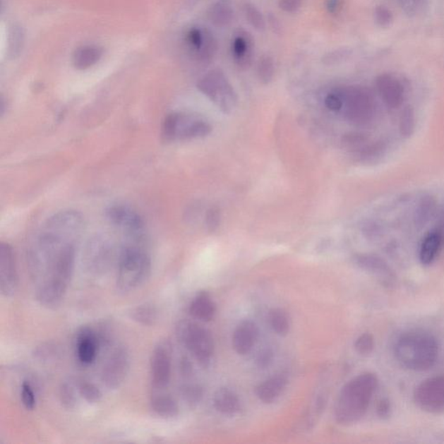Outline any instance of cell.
I'll use <instances>...</instances> for the list:
<instances>
[{
    "instance_id": "29",
    "label": "cell",
    "mask_w": 444,
    "mask_h": 444,
    "mask_svg": "<svg viewBox=\"0 0 444 444\" xmlns=\"http://www.w3.org/2000/svg\"><path fill=\"white\" fill-rule=\"evenodd\" d=\"M208 16L212 24L223 28L232 20L233 11L226 4L217 3L211 7Z\"/></svg>"
},
{
    "instance_id": "44",
    "label": "cell",
    "mask_w": 444,
    "mask_h": 444,
    "mask_svg": "<svg viewBox=\"0 0 444 444\" xmlns=\"http://www.w3.org/2000/svg\"><path fill=\"white\" fill-rule=\"evenodd\" d=\"M301 0H280L279 5L280 8L287 11V13H294L301 6Z\"/></svg>"
},
{
    "instance_id": "19",
    "label": "cell",
    "mask_w": 444,
    "mask_h": 444,
    "mask_svg": "<svg viewBox=\"0 0 444 444\" xmlns=\"http://www.w3.org/2000/svg\"><path fill=\"white\" fill-rule=\"evenodd\" d=\"M186 41L191 51L200 59L210 58L212 55V51L215 50V43L210 34L204 32L200 29L189 30Z\"/></svg>"
},
{
    "instance_id": "35",
    "label": "cell",
    "mask_w": 444,
    "mask_h": 444,
    "mask_svg": "<svg viewBox=\"0 0 444 444\" xmlns=\"http://www.w3.org/2000/svg\"><path fill=\"white\" fill-rule=\"evenodd\" d=\"M273 73H275V66H273L272 59L269 56H264L258 66V75H259L260 81L264 83H270Z\"/></svg>"
},
{
    "instance_id": "15",
    "label": "cell",
    "mask_w": 444,
    "mask_h": 444,
    "mask_svg": "<svg viewBox=\"0 0 444 444\" xmlns=\"http://www.w3.org/2000/svg\"><path fill=\"white\" fill-rule=\"evenodd\" d=\"M18 288L16 260L8 243L0 245V291L5 297H13Z\"/></svg>"
},
{
    "instance_id": "39",
    "label": "cell",
    "mask_w": 444,
    "mask_h": 444,
    "mask_svg": "<svg viewBox=\"0 0 444 444\" xmlns=\"http://www.w3.org/2000/svg\"><path fill=\"white\" fill-rule=\"evenodd\" d=\"M221 224V212L219 208L212 207L208 210L206 215V225L210 232H215Z\"/></svg>"
},
{
    "instance_id": "32",
    "label": "cell",
    "mask_w": 444,
    "mask_h": 444,
    "mask_svg": "<svg viewBox=\"0 0 444 444\" xmlns=\"http://www.w3.org/2000/svg\"><path fill=\"white\" fill-rule=\"evenodd\" d=\"M398 4L409 17L420 16L428 7V0H398Z\"/></svg>"
},
{
    "instance_id": "45",
    "label": "cell",
    "mask_w": 444,
    "mask_h": 444,
    "mask_svg": "<svg viewBox=\"0 0 444 444\" xmlns=\"http://www.w3.org/2000/svg\"><path fill=\"white\" fill-rule=\"evenodd\" d=\"M181 373L184 377L189 378L193 373V366L191 361L187 358L181 359Z\"/></svg>"
},
{
    "instance_id": "3",
    "label": "cell",
    "mask_w": 444,
    "mask_h": 444,
    "mask_svg": "<svg viewBox=\"0 0 444 444\" xmlns=\"http://www.w3.org/2000/svg\"><path fill=\"white\" fill-rule=\"evenodd\" d=\"M75 259L76 244H71L52 263L37 291V301L41 306L55 308L62 302L73 275Z\"/></svg>"
},
{
    "instance_id": "22",
    "label": "cell",
    "mask_w": 444,
    "mask_h": 444,
    "mask_svg": "<svg viewBox=\"0 0 444 444\" xmlns=\"http://www.w3.org/2000/svg\"><path fill=\"white\" fill-rule=\"evenodd\" d=\"M214 405L216 411L224 415H234L241 409V402L233 390L221 388L215 392Z\"/></svg>"
},
{
    "instance_id": "46",
    "label": "cell",
    "mask_w": 444,
    "mask_h": 444,
    "mask_svg": "<svg viewBox=\"0 0 444 444\" xmlns=\"http://www.w3.org/2000/svg\"><path fill=\"white\" fill-rule=\"evenodd\" d=\"M342 0H328V9L331 13H336L341 8Z\"/></svg>"
},
{
    "instance_id": "36",
    "label": "cell",
    "mask_w": 444,
    "mask_h": 444,
    "mask_svg": "<svg viewBox=\"0 0 444 444\" xmlns=\"http://www.w3.org/2000/svg\"><path fill=\"white\" fill-rule=\"evenodd\" d=\"M246 17L248 18L250 24L257 30H263L265 28V22L263 15L259 10L251 4H246L244 7Z\"/></svg>"
},
{
    "instance_id": "16",
    "label": "cell",
    "mask_w": 444,
    "mask_h": 444,
    "mask_svg": "<svg viewBox=\"0 0 444 444\" xmlns=\"http://www.w3.org/2000/svg\"><path fill=\"white\" fill-rule=\"evenodd\" d=\"M377 88L379 95L388 107H400L404 101V89L402 83L396 77L390 74H383L377 78Z\"/></svg>"
},
{
    "instance_id": "38",
    "label": "cell",
    "mask_w": 444,
    "mask_h": 444,
    "mask_svg": "<svg viewBox=\"0 0 444 444\" xmlns=\"http://www.w3.org/2000/svg\"><path fill=\"white\" fill-rule=\"evenodd\" d=\"M374 341L373 336L370 334H363L356 340L355 343V348L356 352L361 355L370 354L371 351L373 350Z\"/></svg>"
},
{
    "instance_id": "13",
    "label": "cell",
    "mask_w": 444,
    "mask_h": 444,
    "mask_svg": "<svg viewBox=\"0 0 444 444\" xmlns=\"http://www.w3.org/2000/svg\"><path fill=\"white\" fill-rule=\"evenodd\" d=\"M172 349L167 342H161L155 348L150 360L151 381L155 390H163L172 378Z\"/></svg>"
},
{
    "instance_id": "8",
    "label": "cell",
    "mask_w": 444,
    "mask_h": 444,
    "mask_svg": "<svg viewBox=\"0 0 444 444\" xmlns=\"http://www.w3.org/2000/svg\"><path fill=\"white\" fill-rule=\"evenodd\" d=\"M113 257L111 240L105 235L97 234L87 242L83 254V267L90 275H104L111 268Z\"/></svg>"
},
{
    "instance_id": "27",
    "label": "cell",
    "mask_w": 444,
    "mask_h": 444,
    "mask_svg": "<svg viewBox=\"0 0 444 444\" xmlns=\"http://www.w3.org/2000/svg\"><path fill=\"white\" fill-rule=\"evenodd\" d=\"M80 396L78 390V384H76L71 379L62 383L59 389V398L61 404L66 409H74L78 403V397Z\"/></svg>"
},
{
    "instance_id": "30",
    "label": "cell",
    "mask_w": 444,
    "mask_h": 444,
    "mask_svg": "<svg viewBox=\"0 0 444 444\" xmlns=\"http://www.w3.org/2000/svg\"><path fill=\"white\" fill-rule=\"evenodd\" d=\"M269 322L273 331L280 336L287 335L289 332L290 320L289 317L283 309H272L269 314Z\"/></svg>"
},
{
    "instance_id": "34",
    "label": "cell",
    "mask_w": 444,
    "mask_h": 444,
    "mask_svg": "<svg viewBox=\"0 0 444 444\" xmlns=\"http://www.w3.org/2000/svg\"><path fill=\"white\" fill-rule=\"evenodd\" d=\"M415 114L411 107H407L402 112L400 119V132L404 138H409L415 131Z\"/></svg>"
},
{
    "instance_id": "33",
    "label": "cell",
    "mask_w": 444,
    "mask_h": 444,
    "mask_svg": "<svg viewBox=\"0 0 444 444\" xmlns=\"http://www.w3.org/2000/svg\"><path fill=\"white\" fill-rule=\"evenodd\" d=\"M181 393L186 403L191 406L198 404L203 397V390L202 387L196 385L182 386Z\"/></svg>"
},
{
    "instance_id": "5",
    "label": "cell",
    "mask_w": 444,
    "mask_h": 444,
    "mask_svg": "<svg viewBox=\"0 0 444 444\" xmlns=\"http://www.w3.org/2000/svg\"><path fill=\"white\" fill-rule=\"evenodd\" d=\"M396 356L402 366L412 371H426L434 366L438 345L433 337L422 332L404 334L396 344Z\"/></svg>"
},
{
    "instance_id": "9",
    "label": "cell",
    "mask_w": 444,
    "mask_h": 444,
    "mask_svg": "<svg viewBox=\"0 0 444 444\" xmlns=\"http://www.w3.org/2000/svg\"><path fill=\"white\" fill-rule=\"evenodd\" d=\"M198 89L215 102L222 112L229 114L236 105V95L221 71H212L197 85Z\"/></svg>"
},
{
    "instance_id": "21",
    "label": "cell",
    "mask_w": 444,
    "mask_h": 444,
    "mask_svg": "<svg viewBox=\"0 0 444 444\" xmlns=\"http://www.w3.org/2000/svg\"><path fill=\"white\" fill-rule=\"evenodd\" d=\"M216 312V306L212 301L210 295L206 292H202L193 299L189 313L193 318L203 321H210L214 318Z\"/></svg>"
},
{
    "instance_id": "40",
    "label": "cell",
    "mask_w": 444,
    "mask_h": 444,
    "mask_svg": "<svg viewBox=\"0 0 444 444\" xmlns=\"http://www.w3.org/2000/svg\"><path fill=\"white\" fill-rule=\"evenodd\" d=\"M375 18L379 25L383 28H388L393 22L392 11L385 6H379L375 11Z\"/></svg>"
},
{
    "instance_id": "2",
    "label": "cell",
    "mask_w": 444,
    "mask_h": 444,
    "mask_svg": "<svg viewBox=\"0 0 444 444\" xmlns=\"http://www.w3.org/2000/svg\"><path fill=\"white\" fill-rule=\"evenodd\" d=\"M378 386V379L373 373L358 376L341 390L335 408L337 423L344 425L358 422L366 414L371 398Z\"/></svg>"
},
{
    "instance_id": "31",
    "label": "cell",
    "mask_w": 444,
    "mask_h": 444,
    "mask_svg": "<svg viewBox=\"0 0 444 444\" xmlns=\"http://www.w3.org/2000/svg\"><path fill=\"white\" fill-rule=\"evenodd\" d=\"M78 390L80 397L90 404L100 403L102 400V392L93 383L82 381L78 384Z\"/></svg>"
},
{
    "instance_id": "20",
    "label": "cell",
    "mask_w": 444,
    "mask_h": 444,
    "mask_svg": "<svg viewBox=\"0 0 444 444\" xmlns=\"http://www.w3.org/2000/svg\"><path fill=\"white\" fill-rule=\"evenodd\" d=\"M287 384V379L284 376H276L265 381L256 388V395L265 404H272L282 393Z\"/></svg>"
},
{
    "instance_id": "4",
    "label": "cell",
    "mask_w": 444,
    "mask_h": 444,
    "mask_svg": "<svg viewBox=\"0 0 444 444\" xmlns=\"http://www.w3.org/2000/svg\"><path fill=\"white\" fill-rule=\"evenodd\" d=\"M142 241L130 240L121 249L116 286L121 293H130L150 278L151 260Z\"/></svg>"
},
{
    "instance_id": "23",
    "label": "cell",
    "mask_w": 444,
    "mask_h": 444,
    "mask_svg": "<svg viewBox=\"0 0 444 444\" xmlns=\"http://www.w3.org/2000/svg\"><path fill=\"white\" fill-rule=\"evenodd\" d=\"M443 242L442 233L438 232V231H433V232L428 234L421 245L419 252L421 263L425 265L433 263L442 248Z\"/></svg>"
},
{
    "instance_id": "11",
    "label": "cell",
    "mask_w": 444,
    "mask_h": 444,
    "mask_svg": "<svg viewBox=\"0 0 444 444\" xmlns=\"http://www.w3.org/2000/svg\"><path fill=\"white\" fill-rule=\"evenodd\" d=\"M415 402L424 412L431 414L444 412V376L425 379L416 387Z\"/></svg>"
},
{
    "instance_id": "42",
    "label": "cell",
    "mask_w": 444,
    "mask_h": 444,
    "mask_svg": "<svg viewBox=\"0 0 444 444\" xmlns=\"http://www.w3.org/2000/svg\"><path fill=\"white\" fill-rule=\"evenodd\" d=\"M325 104L332 112L340 111L343 108V98L340 93H331L325 97Z\"/></svg>"
},
{
    "instance_id": "25",
    "label": "cell",
    "mask_w": 444,
    "mask_h": 444,
    "mask_svg": "<svg viewBox=\"0 0 444 444\" xmlns=\"http://www.w3.org/2000/svg\"><path fill=\"white\" fill-rule=\"evenodd\" d=\"M151 409L155 414L162 419H174L179 414V405L169 395H154L150 401Z\"/></svg>"
},
{
    "instance_id": "37",
    "label": "cell",
    "mask_w": 444,
    "mask_h": 444,
    "mask_svg": "<svg viewBox=\"0 0 444 444\" xmlns=\"http://www.w3.org/2000/svg\"><path fill=\"white\" fill-rule=\"evenodd\" d=\"M22 404L26 409L32 411L36 407V397L34 394L32 387L28 382L23 383L21 389Z\"/></svg>"
},
{
    "instance_id": "26",
    "label": "cell",
    "mask_w": 444,
    "mask_h": 444,
    "mask_svg": "<svg viewBox=\"0 0 444 444\" xmlns=\"http://www.w3.org/2000/svg\"><path fill=\"white\" fill-rule=\"evenodd\" d=\"M131 318L139 324L152 326L159 320V311L153 304H143L131 310Z\"/></svg>"
},
{
    "instance_id": "18",
    "label": "cell",
    "mask_w": 444,
    "mask_h": 444,
    "mask_svg": "<svg viewBox=\"0 0 444 444\" xmlns=\"http://www.w3.org/2000/svg\"><path fill=\"white\" fill-rule=\"evenodd\" d=\"M259 336V330L253 321L245 320L235 329L233 345L238 354L246 355L252 351Z\"/></svg>"
},
{
    "instance_id": "1",
    "label": "cell",
    "mask_w": 444,
    "mask_h": 444,
    "mask_svg": "<svg viewBox=\"0 0 444 444\" xmlns=\"http://www.w3.org/2000/svg\"><path fill=\"white\" fill-rule=\"evenodd\" d=\"M85 229V217L78 211L64 210L49 218L29 250V270L33 278L44 279L53 261L68 245L77 243Z\"/></svg>"
},
{
    "instance_id": "24",
    "label": "cell",
    "mask_w": 444,
    "mask_h": 444,
    "mask_svg": "<svg viewBox=\"0 0 444 444\" xmlns=\"http://www.w3.org/2000/svg\"><path fill=\"white\" fill-rule=\"evenodd\" d=\"M102 56V50L96 45L79 47L72 55V64L78 70H86L93 66Z\"/></svg>"
},
{
    "instance_id": "7",
    "label": "cell",
    "mask_w": 444,
    "mask_h": 444,
    "mask_svg": "<svg viewBox=\"0 0 444 444\" xmlns=\"http://www.w3.org/2000/svg\"><path fill=\"white\" fill-rule=\"evenodd\" d=\"M178 340L202 366H207L214 354V340L210 332L193 322L182 320L176 326Z\"/></svg>"
},
{
    "instance_id": "28",
    "label": "cell",
    "mask_w": 444,
    "mask_h": 444,
    "mask_svg": "<svg viewBox=\"0 0 444 444\" xmlns=\"http://www.w3.org/2000/svg\"><path fill=\"white\" fill-rule=\"evenodd\" d=\"M252 44L248 37L240 35L235 37L233 52L235 61L241 67H248L251 62Z\"/></svg>"
},
{
    "instance_id": "10",
    "label": "cell",
    "mask_w": 444,
    "mask_h": 444,
    "mask_svg": "<svg viewBox=\"0 0 444 444\" xmlns=\"http://www.w3.org/2000/svg\"><path fill=\"white\" fill-rule=\"evenodd\" d=\"M106 218L112 225L126 234L130 240L143 241L145 223L138 212L124 205H113L105 211Z\"/></svg>"
},
{
    "instance_id": "41",
    "label": "cell",
    "mask_w": 444,
    "mask_h": 444,
    "mask_svg": "<svg viewBox=\"0 0 444 444\" xmlns=\"http://www.w3.org/2000/svg\"><path fill=\"white\" fill-rule=\"evenodd\" d=\"M435 203L432 199H425L420 204L419 211H417V219L421 222L426 221L431 216L434 211Z\"/></svg>"
},
{
    "instance_id": "12",
    "label": "cell",
    "mask_w": 444,
    "mask_h": 444,
    "mask_svg": "<svg viewBox=\"0 0 444 444\" xmlns=\"http://www.w3.org/2000/svg\"><path fill=\"white\" fill-rule=\"evenodd\" d=\"M131 356L128 349L117 347L102 368L101 380L109 390H116L124 384L130 371Z\"/></svg>"
},
{
    "instance_id": "6",
    "label": "cell",
    "mask_w": 444,
    "mask_h": 444,
    "mask_svg": "<svg viewBox=\"0 0 444 444\" xmlns=\"http://www.w3.org/2000/svg\"><path fill=\"white\" fill-rule=\"evenodd\" d=\"M212 127L199 116L173 112L165 117L162 125V136L167 142L185 141L202 138L210 134Z\"/></svg>"
},
{
    "instance_id": "17",
    "label": "cell",
    "mask_w": 444,
    "mask_h": 444,
    "mask_svg": "<svg viewBox=\"0 0 444 444\" xmlns=\"http://www.w3.org/2000/svg\"><path fill=\"white\" fill-rule=\"evenodd\" d=\"M100 345L96 331L90 328H83L77 336V354L79 361L85 364L93 363Z\"/></svg>"
},
{
    "instance_id": "14",
    "label": "cell",
    "mask_w": 444,
    "mask_h": 444,
    "mask_svg": "<svg viewBox=\"0 0 444 444\" xmlns=\"http://www.w3.org/2000/svg\"><path fill=\"white\" fill-rule=\"evenodd\" d=\"M343 104H347V115L355 123H364L370 119L373 112V98L366 90L350 88L340 92Z\"/></svg>"
},
{
    "instance_id": "43",
    "label": "cell",
    "mask_w": 444,
    "mask_h": 444,
    "mask_svg": "<svg viewBox=\"0 0 444 444\" xmlns=\"http://www.w3.org/2000/svg\"><path fill=\"white\" fill-rule=\"evenodd\" d=\"M272 352L271 350H269V349L268 350L267 349V350L260 352L259 355H258L256 360L258 366L261 368V369H265V368L270 366L272 361Z\"/></svg>"
}]
</instances>
